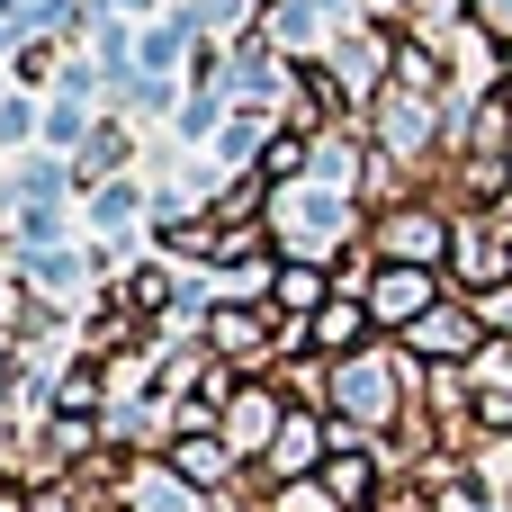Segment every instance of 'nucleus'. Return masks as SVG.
<instances>
[{
  "label": "nucleus",
  "mask_w": 512,
  "mask_h": 512,
  "mask_svg": "<svg viewBox=\"0 0 512 512\" xmlns=\"http://www.w3.org/2000/svg\"><path fill=\"white\" fill-rule=\"evenodd\" d=\"M423 306H432V279H423V270H405V261H396V270L378 279V297H369V315H378V324H414Z\"/></svg>",
  "instance_id": "1"
},
{
  "label": "nucleus",
  "mask_w": 512,
  "mask_h": 512,
  "mask_svg": "<svg viewBox=\"0 0 512 512\" xmlns=\"http://www.w3.org/2000/svg\"><path fill=\"white\" fill-rule=\"evenodd\" d=\"M387 252L423 270V261L441 252V216H423V207H405V216H387Z\"/></svg>",
  "instance_id": "2"
},
{
  "label": "nucleus",
  "mask_w": 512,
  "mask_h": 512,
  "mask_svg": "<svg viewBox=\"0 0 512 512\" xmlns=\"http://www.w3.org/2000/svg\"><path fill=\"white\" fill-rule=\"evenodd\" d=\"M270 432H279V405H270L261 387H252V396H234V441H243V450H261Z\"/></svg>",
  "instance_id": "3"
},
{
  "label": "nucleus",
  "mask_w": 512,
  "mask_h": 512,
  "mask_svg": "<svg viewBox=\"0 0 512 512\" xmlns=\"http://www.w3.org/2000/svg\"><path fill=\"white\" fill-rule=\"evenodd\" d=\"M171 459H180V477H198V486H216V477H225V441H207L198 423H189V441H180Z\"/></svg>",
  "instance_id": "4"
},
{
  "label": "nucleus",
  "mask_w": 512,
  "mask_h": 512,
  "mask_svg": "<svg viewBox=\"0 0 512 512\" xmlns=\"http://www.w3.org/2000/svg\"><path fill=\"white\" fill-rule=\"evenodd\" d=\"M360 333H369V306H324V324H315V342H324V351H351Z\"/></svg>",
  "instance_id": "5"
},
{
  "label": "nucleus",
  "mask_w": 512,
  "mask_h": 512,
  "mask_svg": "<svg viewBox=\"0 0 512 512\" xmlns=\"http://www.w3.org/2000/svg\"><path fill=\"white\" fill-rule=\"evenodd\" d=\"M324 486H333V504H369V486H378V477H369V459H333V477H324Z\"/></svg>",
  "instance_id": "6"
},
{
  "label": "nucleus",
  "mask_w": 512,
  "mask_h": 512,
  "mask_svg": "<svg viewBox=\"0 0 512 512\" xmlns=\"http://www.w3.org/2000/svg\"><path fill=\"white\" fill-rule=\"evenodd\" d=\"M216 342H225V351H252L261 324H252V315H216Z\"/></svg>",
  "instance_id": "7"
},
{
  "label": "nucleus",
  "mask_w": 512,
  "mask_h": 512,
  "mask_svg": "<svg viewBox=\"0 0 512 512\" xmlns=\"http://www.w3.org/2000/svg\"><path fill=\"white\" fill-rule=\"evenodd\" d=\"M279 297H288V306H315V297H324V279H315V270H288V279H279Z\"/></svg>",
  "instance_id": "8"
}]
</instances>
